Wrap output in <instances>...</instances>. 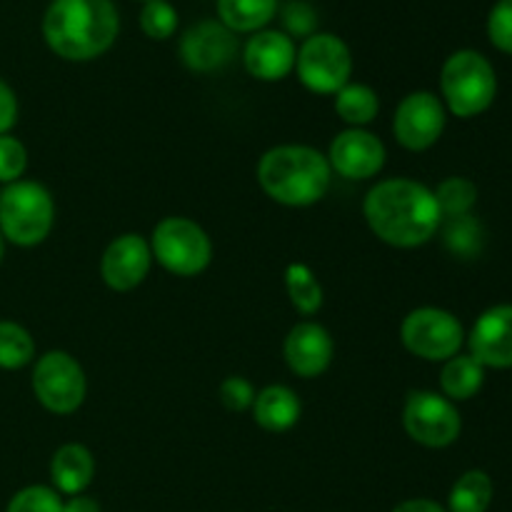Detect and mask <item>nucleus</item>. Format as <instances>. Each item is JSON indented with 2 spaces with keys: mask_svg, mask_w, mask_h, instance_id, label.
Returning a JSON list of instances; mask_svg holds the SVG:
<instances>
[{
  "mask_svg": "<svg viewBox=\"0 0 512 512\" xmlns=\"http://www.w3.org/2000/svg\"><path fill=\"white\" fill-rule=\"evenodd\" d=\"M405 433L425 448H448L460 438L463 420L453 400L433 390H413L403 408Z\"/></svg>",
  "mask_w": 512,
  "mask_h": 512,
  "instance_id": "nucleus-10",
  "label": "nucleus"
},
{
  "mask_svg": "<svg viewBox=\"0 0 512 512\" xmlns=\"http://www.w3.org/2000/svg\"><path fill=\"white\" fill-rule=\"evenodd\" d=\"M335 345L328 330L320 323L305 320L290 328L288 338H285L283 355L288 368L300 378H318L333 363Z\"/></svg>",
  "mask_w": 512,
  "mask_h": 512,
  "instance_id": "nucleus-16",
  "label": "nucleus"
},
{
  "mask_svg": "<svg viewBox=\"0 0 512 512\" xmlns=\"http://www.w3.org/2000/svg\"><path fill=\"white\" fill-rule=\"evenodd\" d=\"M153 258L168 273L180 278H195L213 260V243L208 233L190 218H163L150 238Z\"/></svg>",
  "mask_w": 512,
  "mask_h": 512,
  "instance_id": "nucleus-6",
  "label": "nucleus"
},
{
  "mask_svg": "<svg viewBox=\"0 0 512 512\" xmlns=\"http://www.w3.org/2000/svg\"><path fill=\"white\" fill-rule=\"evenodd\" d=\"M140 28L148 38L168 40L178 28V13L168 0H150L140 10Z\"/></svg>",
  "mask_w": 512,
  "mask_h": 512,
  "instance_id": "nucleus-28",
  "label": "nucleus"
},
{
  "mask_svg": "<svg viewBox=\"0 0 512 512\" xmlns=\"http://www.w3.org/2000/svg\"><path fill=\"white\" fill-rule=\"evenodd\" d=\"M468 348L483 368H512V305L485 310L470 330Z\"/></svg>",
  "mask_w": 512,
  "mask_h": 512,
  "instance_id": "nucleus-15",
  "label": "nucleus"
},
{
  "mask_svg": "<svg viewBox=\"0 0 512 512\" xmlns=\"http://www.w3.org/2000/svg\"><path fill=\"white\" fill-rule=\"evenodd\" d=\"M445 130V105L428 90H415L400 100L393 118V135L405 150L433 148Z\"/></svg>",
  "mask_w": 512,
  "mask_h": 512,
  "instance_id": "nucleus-11",
  "label": "nucleus"
},
{
  "mask_svg": "<svg viewBox=\"0 0 512 512\" xmlns=\"http://www.w3.org/2000/svg\"><path fill=\"white\" fill-rule=\"evenodd\" d=\"M33 393L45 410L70 415L83 405L88 383L78 360L65 350H50L33 368Z\"/></svg>",
  "mask_w": 512,
  "mask_h": 512,
  "instance_id": "nucleus-9",
  "label": "nucleus"
},
{
  "mask_svg": "<svg viewBox=\"0 0 512 512\" xmlns=\"http://www.w3.org/2000/svg\"><path fill=\"white\" fill-rule=\"evenodd\" d=\"M435 200H438L443 218H463V215H470L473 205L478 203V188H475L473 180L455 175V178L443 180L438 185Z\"/></svg>",
  "mask_w": 512,
  "mask_h": 512,
  "instance_id": "nucleus-26",
  "label": "nucleus"
},
{
  "mask_svg": "<svg viewBox=\"0 0 512 512\" xmlns=\"http://www.w3.org/2000/svg\"><path fill=\"white\" fill-rule=\"evenodd\" d=\"M485 383V368L473 358V355H455V358L445 360L443 370H440V388L443 395L453 403H463V400L475 398Z\"/></svg>",
  "mask_w": 512,
  "mask_h": 512,
  "instance_id": "nucleus-20",
  "label": "nucleus"
},
{
  "mask_svg": "<svg viewBox=\"0 0 512 512\" xmlns=\"http://www.w3.org/2000/svg\"><path fill=\"white\" fill-rule=\"evenodd\" d=\"M285 290L303 315H315L323 308V285L305 263H290L285 270Z\"/></svg>",
  "mask_w": 512,
  "mask_h": 512,
  "instance_id": "nucleus-24",
  "label": "nucleus"
},
{
  "mask_svg": "<svg viewBox=\"0 0 512 512\" xmlns=\"http://www.w3.org/2000/svg\"><path fill=\"white\" fill-rule=\"evenodd\" d=\"M330 168L348 180H368L383 170L385 145L378 135L363 128H348L335 135L328 150Z\"/></svg>",
  "mask_w": 512,
  "mask_h": 512,
  "instance_id": "nucleus-12",
  "label": "nucleus"
},
{
  "mask_svg": "<svg viewBox=\"0 0 512 512\" xmlns=\"http://www.w3.org/2000/svg\"><path fill=\"white\" fill-rule=\"evenodd\" d=\"M363 215L375 238L393 248H420L443 223L433 190L410 178L375 183L365 195Z\"/></svg>",
  "mask_w": 512,
  "mask_h": 512,
  "instance_id": "nucleus-1",
  "label": "nucleus"
},
{
  "mask_svg": "<svg viewBox=\"0 0 512 512\" xmlns=\"http://www.w3.org/2000/svg\"><path fill=\"white\" fill-rule=\"evenodd\" d=\"M303 405L288 385H268L253 400V418L268 433H285L300 420Z\"/></svg>",
  "mask_w": 512,
  "mask_h": 512,
  "instance_id": "nucleus-19",
  "label": "nucleus"
},
{
  "mask_svg": "<svg viewBox=\"0 0 512 512\" xmlns=\"http://www.w3.org/2000/svg\"><path fill=\"white\" fill-rule=\"evenodd\" d=\"M300 83L320 95H335L350 83L353 55L343 38L333 33H315L305 38L295 55Z\"/></svg>",
  "mask_w": 512,
  "mask_h": 512,
  "instance_id": "nucleus-7",
  "label": "nucleus"
},
{
  "mask_svg": "<svg viewBox=\"0 0 512 512\" xmlns=\"http://www.w3.org/2000/svg\"><path fill=\"white\" fill-rule=\"evenodd\" d=\"M390 512H448V508L428 498H410V500H403L400 505H395Z\"/></svg>",
  "mask_w": 512,
  "mask_h": 512,
  "instance_id": "nucleus-35",
  "label": "nucleus"
},
{
  "mask_svg": "<svg viewBox=\"0 0 512 512\" xmlns=\"http://www.w3.org/2000/svg\"><path fill=\"white\" fill-rule=\"evenodd\" d=\"M278 0H218V18L233 33H258L275 18Z\"/></svg>",
  "mask_w": 512,
  "mask_h": 512,
  "instance_id": "nucleus-21",
  "label": "nucleus"
},
{
  "mask_svg": "<svg viewBox=\"0 0 512 512\" xmlns=\"http://www.w3.org/2000/svg\"><path fill=\"white\" fill-rule=\"evenodd\" d=\"M95 478V458L85 445H60L50 458V480L60 495H83Z\"/></svg>",
  "mask_w": 512,
  "mask_h": 512,
  "instance_id": "nucleus-18",
  "label": "nucleus"
},
{
  "mask_svg": "<svg viewBox=\"0 0 512 512\" xmlns=\"http://www.w3.org/2000/svg\"><path fill=\"white\" fill-rule=\"evenodd\" d=\"M5 512H63V495L50 485H28L10 498Z\"/></svg>",
  "mask_w": 512,
  "mask_h": 512,
  "instance_id": "nucleus-27",
  "label": "nucleus"
},
{
  "mask_svg": "<svg viewBox=\"0 0 512 512\" xmlns=\"http://www.w3.org/2000/svg\"><path fill=\"white\" fill-rule=\"evenodd\" d=\"M488 38L503 53L512 55V0H498L488 15Z\"/></svg>",
  "mask_w": 512,
  "mask_h": 512,
  "instance_id": "nucleus-31",
  "label": "nucleus"
},
{
  "mask_svg": "<svg viewBox=\"0 0 512 512\" xmlns=\"http://www.w3.org/2000/svg\"><path fill=\"white\" fill-rule=\"evenodd\" d=\"M283 25L290 38H310V35H315L318 13L305 0H290L283 8Z\"/></svg>",
  "mask_w": 512,
  "mask_h": 512,
  "instance_id": "nucleus-32",
  "label": "nucleus"
},
{
  "mask_svg": "<svg viewBox=\"0 0 512 512\" xmlns=\"http://www.w3.org/2000/svg\"><path fill=\"white\" fill-rule=\"evenodd\" d=\"M3 258H5V238L0 235V263H3Z\"/></svg>",
  "mask_w": 512,
  "mask_h": 512,
  "instance_id": "nucleus-37",
  "label": "nucleus"
},
{
  "mask_svg": "<svg viewBox=\"0 0 512 512\" xmlns=\"http://www.w3.org/2000/svg\"><path fill=\"white\" fill-rule=\"evenodd\" d=\"M493 495V478L485 470H468L450 488L448 512H488Z\"/></svg>",
  "mask_w": 512,
  "mask_h": 512,
  "instance_id": "nucleus-22",
  "label": "nucleus"
},
{
  "mask_svg": "<svg viewBox=\"0 0 512 512\" xmlns=\"http://www.w3.org/2000/svg\"><path fill=\"white\" fill-rule=\"evenodd\" d=\"M63 512H100V505L88 495H73V498L63 500Z\"/></svg>",
  "mask_w": 512,
  "mask_h": 512,
  "instance_id": "nucleus-36",
  "label": "nucleus"
},
{
  "mask_svg": "<svg viewBox=\"0 0 512 512\" xmlns=\"http://www.w3.org/2000/svg\"><path fill=\"white\" fill-rule=\"evenodd\" d=\"M28 168V150L13 135H0V183H18Z\"/></svg>",
  "mask_w": 512,
  "mask_h": 512,
  "instance_id": "nucleus-29",
  "label": "nucleus"
},
{
  "mask_svg": "<svg viewBox=\"0 0 512 512\" xmlns=\"http://www.w3.org/2000/svg\"><path fill=\"white\" fill-rule=\"evenodd\" d=\"M295 50L293 38L283 30H258L245 45V70L253 78L275 83L293 73L295 68Z\"/></svg>",
  "mask_w": 512,
  "mask_h": 512,
  "instance_id": "nucleus-17",
  "label": "nucleus"
},
{
  "mask_svg": "<svg viewBox=\"0 0 512 512\" xmlns=\"http://www.w3.org/2000/svg\"><path fill=\"white\" fill-rule=\"evenodd\" d=\"M150 265H153V250L148 240L138 233H125L105 248L100 275L110 290L128 293L148 278Z\"/></svg>",
  "mask_w": 512,
  "mask_h": 512,
  "instance_id": "nucleus-13",
  "label": "nucleus"
},
{
  "mask_svg": "<svg viewBox=\"0 0 512 512\" xmlns=\"http://www.w3.org/2000/svg\"><path fill=\"white\" fill-rule=\"evenodd\" d=\"M445 105L458 118H475L493 105L498 95V75L490 60L478 50H458L440 73Z\"/></svg>",
  "mask_w": 512,
  "mask_h": 512,
  "instance_id": "nucleus-5",
  "label": "nucleus"
},
{
  "mask_svg": "<svg viewBox=\"0 0 512 512\" xmlns=\"http://www.w3.org/2000/svg\"><path fill=\"white\" fill-rule=\"evenodd\" d=\"M220 403L225 405L228 410L233 413H243V410L253 408V400H255V388L250 380L240 378V375H230L220 383Z\"/></svg>",
  "mask_w": 512,
  "mask_h": 512,
  "instance_id": "nucleus-33",
  "label": "nucleus"
},
{
  "mask_svg": "<svg viewBox=\"0 0 512 512\" xmlns=\"http://www.w3.org/2000/svg\"><path fill=\"white\" fill-rule=\"evenodd\" d=\"M18 123V98L5 80H0V135H8Z\"/></svg>",
  "mask_w": 512,
  "mask_h": 512,
  "instance_id": "nucleus-34",
  "label": "nucleus"
},
{
  "mask_svg": "<svg viewBox=\"0 0 512 512\" xmlns=\"http://www.w3.org/2000/svg\"><path fill=\"white\" fill-rule=\"evenodd\" d=\"M333 168L308 145H275L260 158L258 183L268 198L288 208H308L325 198Z\"/></svg>",
  "mask_w": 512,
  "mask_h": 512,
  "instance_id": "nucleus-3",
  "label": "nucleus"
},
{
  "mask_svg": "<svg viewBox=\"0 0 512 512\" xmlns=\"http://www.w3.org/2000/svg\"><path fill=\"white\" fill-rule=\"evenodd\" d=\"M118 30L120 18L113 0H53L43 18L48 48L73 63L108 53Z\"/></svg>",
  "mask_w": 512,
  "mask_h": 512,
  "instance_id": "nucleus-2",
  "label": "nucleus"
},
{
  "mask_svg": "<svg viewBox=\"0 0 512 512\" xmlns=\"http://www.w3.org/2000/svg\"><path fill=\"white\" fill-rule=\"evenodd\" d=\"M378 110V93L365 83H348L335 93V113L350 128H363V125L373 123L378 118Z\"/></svg>",
  "mask_w": 512,
  "mask_h": 512,
  "instance_id": "nucleus-23",
  "label": "nucleus"
},
{
  "mask_svg": "<svg viewBox=\"0 0 512 512\" xmlns=\"http://www.w3.org/2000/svg\"><path fill=\"white\" fill-rule=\"evenodd\" d=\"M445 238H448V248L453 250V253L473 255L480 250V228L470 215H463V218H450Z\"/></svg>",
  "mask_w": 512,
  "mask_h": 512,
  "instance_id": "nucleus-30",
  "label": "nucleus"
},
{
  "mask_svg": "<svg viewBox=\"0 0 512 512\" xmlns=\"http://www.w3.org/2000/svg\"><path fill=\"white\" fill-rule=\"evenodd\" d=\"M238 53V40L233 30L220 20H203L193 25L180 40V58L193 73H213L225 68Z\"/></svg>",
  "mask_w": 512,
  "mask_h": 512,
  "instance_id": "nucleus-14",
  "label": "nucleus"
},
{
  "mask_svg": "<svg viewBox=\"0 0 512 512\" xmlns=\"http://www.w3.org/2000/svg\"><path fill=\"white\" fill-rule=\"evenodd\" d=\"M55 203L48 188L35 180H18L0 193V235L18 248H33L50 235Z\"/></svg>",
  "mask_w": 512,
  "mask_h": 512,
  "instance_id": "nucleus-4",
  "label": "nucleus"
},
{
  "mask_svg": "<svg viewBox=\"0 0 512 512\" xmlns=\"http://www.w3.org/2000/svg\"><path fill=\"white\" fill-rule=\"evenodd\" d=\"M400 338L408 353L430 363L455 358L465 345V330L453 313L443 308H415L405 315Z\"/></svg>",
  "mask_w": 512,
  "mask_h": 512,
  "instance_id": "nucleus-8",
  "label": "nucleus"
},
{
  "mask_svg": "<svg viewBox=\"0 0 512 512\" xmlns=\"http://www.w3.org/2000/svg\"><path fill=\"white\" fill-rule=\"evenodd\" d=\"M143 3H150V0H143Z\"/></svg>",
  "mask_w": 512,
  "mask_h": 512,
  "instance_id": "nucleus-38",
  "label": "nucleus"
},
{
  "mask_svg": "<svg viewBox=\"0 0 512 512\" xmlns=\"http://www.w3.org/2000/svg\"><path fill=\"white\" fill-rule=\"evenodd\" d=\"M35 358L33 335L13 320H0V368L20 370Z\"/></svg>",
  "mask_w": 512,
  "mask_h": 512,
  "instance_id": "nucleus-25",
  "label": "nucleus"
}]
</instances>
